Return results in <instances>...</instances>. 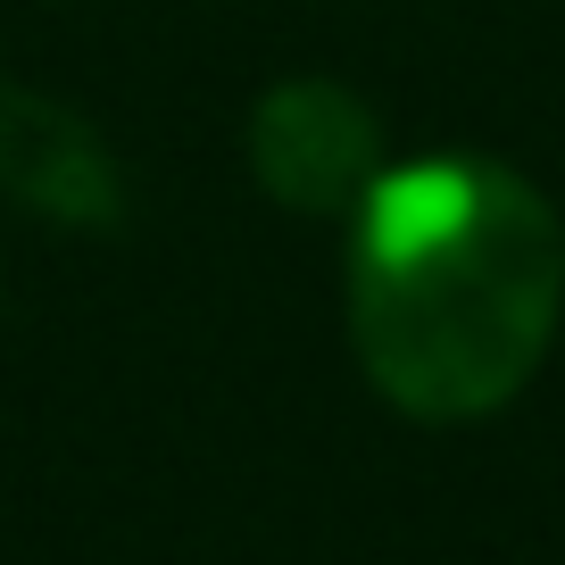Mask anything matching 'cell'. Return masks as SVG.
Wrapping results in <instances>:
<instances>
[{
  "mask_svg": "<svg viewBox=\"0 0 565 565\" xmlns=\"http://www.w3.org/2000/svg\"><path fill=\"white\" fill-rule=\"evenodd\" d=\"M565 308V225L499 159L383 167L358 200L350 341L416 424H475L532 383Z\"/></svg>",
  "mask_w": 565,
  "mask_h": 565,
  "instance_id": "6da1fadb",
  "label": "cell"
},
{
  "mask_svg": "<svg viewBox=\"0 0 565 565\" xmlns=\"http://www.w3.org/2000/svg\"><path fill=\"white\" fill-rule=\"evenodd\" d=\"M0 183L58 225H117V167L67 100L0 92Z\"/></svg>",
  "mask_w": 565,
  "mask_h": 565,
  "instance_id": "3957f363",
  "label": "cell"
},
{
  "mask_svg": "<svg viewBox=\"0 0 565 565\" xmlns=\"http://www.w3.org/2000/svg\"><path fill=\"white\" fill-rule=\"evenodd\" d=\"M249 167L258 183L300 216L358 209L383 175V125L350 84L324 75H291L249 108Z\"/></svg>",
  "mask_w": 565,
  "mask_h": 565,
  "instance_id": "7a4b0ae2",
  "label": "cell"
}]
</instances>
